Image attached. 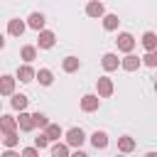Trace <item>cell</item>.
I'll return each instance as SVG.
<instances>
[{
	"label": "cell",
	"mask_w": 157,
	"mask_h": 157,
	"mask_svg": "<svg viewBox=\"0 0 157 157\" xmlns=\"http://www.w3.org/2000/svg\"><path fill=\"white\" fill-rule=\"evenodd\" d=\"M66 142H69V147H81V145L86 142V132H83L81 128H71V130L66 132Z\"/></svg>",
	"instance_id": "6da1fadb"
},
{
	"label": "cell",
	"mask_w": 157,
	"mask_h": 157,
	"mask_svg": "<svg viewBox=\"0 0 157 157\" xmlns=\"http://www.w3.org/2000/svg\"><path fill=\"white\" fill-rule=\"evenodd\" d=\"M98 105H101V96H96V93H86L81 98V110H86V113L98 110Z\"/></svg>",
	"instance_id": "7a4b0ae2"
},
{
	"label": "cell",
	"mask_w": 157,
	"mask_h": 157,
	"mask_svg": "<svg viewBox=\"0 0 157 157\" xmlns=\"http://www.w3.org/2000/svg\"><path fill=\"white\" fill-rule=\"evenodd\" d=\"M115 42H118V49H120V52H125V54H128V52H132V47H135V37H132L130 32H120Z\"/></svg>",
	"instance_id": "3957f363"
},
{
	"label": "cell",
	"mask_w": 157,
	"mask_h": 157,
	"mask_svg": "<svg viewBox=\"0 0 157 157\" xmlns=\"http://www.w3.org/2000/svg\"><path fill=\"white\" fill-rule=\"evenodd\" d=\"M54 42H56V34H54V32H49V29H39V39H37L39 49H52Z\"/></svg>",
	"instance_id": "277c9868"
},
{
	"label": "cell",
	"mask_w": 157,
	"mask_h": 157,
	"mask_svg": "<svg viewBox=\"0 0 157 157\" xmlns=\"http://www.w3.org/2000/svg\"><path fill=\"white\" fill-rule=\"evenodd\" d=\"M96 91H98L101 98H108V96L113 93V81H110L108 76H101V78L96 81Z\"/></svg>",
	"instance_id": "5b68a950"
},
{
	"label": "cell",
	"mask_w": 157,
	"mask_h": 157,
	"mask_svg": "<svg viewBox=\"0 0 157 157\" xmlns=\"http://www.w3.org/2000/svg\"><path fill=\"white\" fill-rule=\"evenodd\" d=\"M15 81L17 76H0V96H12L15 93Z\"/></svg>",
	"instance_id": "8992f818"
},
{
	"label": "cell",
	"mask_w": 157,
	"mask_h": 157,
	"mask_svg": "<svg viewBox=\"0 0 157 157\" xmlns=\"http://www.w3.org/2000/svg\"><path fill=\"white\" fill-rule=\"evenodd\" d=\"M140 64H142V59L140 56H135V54H125V59H120V66L125 69V71H137L140 69Z\"/></svg>",
	"instance_id": "52a82bcc"
},
{
	"label": "cell",
	"mask_w": 157,
	"mask_h": 157,
	"mask_svg": "<svg viewBox=\"0 0 157 157\" xmlns=\"http://www.w3.org/2000/svg\"><path fill=\"white\" fill-rule=\"evenodd\" d=\"M17 128H20V130H25V132L34 130V128H37V125H34V115H29V113L20 110V118H17Z\"/></svg>",
	"instance_id": "ba28073f"
},
{
	"label": "cell",
	"mask_w": 157,
	"mask_h": 157,
	"mask_svg": "<svg viewBox=\"0 0 157 157\" xmlns=\"http://www.w3.org/2000/svg\"><path fill=\"white\" fill-rule=\"evenodd\" d=\"M86 15H88V17H103V15H105L103 2H101V0H91V2L86 5Z\"/></svg>",
	"instance_id": "9c48e42d"
},
{
	"label": "cell",
	"mask_w": 157,
	"mask_h": 157,
	"mask_svg": "<svg viewBox=\"0 0 157 157\" xmlns=\"http://www.w3.org/2000/svg\"><path fill=\"white\" fill-rule=\"evenodd\" d=\"M101 64H103V69H105V71H115V69L120 66V59H118V54H113V52H108V54H103V59H101Z\"/></svg>",
	"instance_id": "30bf717a"
},
{
	"label": "cell",
	"mask_w": 157,
	"mask_h": 157,
	"mask_svg": "<svg viewBox=\"0 0 157 157\" xmlns=\"http://www.w3.org/2000/svg\"><path fill=\"white\" fill-rule=\"evenodd\" d=\"M17 130V118H12V115H0V132L5 135V132H15Z\"/></svg>",
	"instance_id": "8fae6325"
},
{
	"label": "cell",
	"mask_w": 157,
	"mask_h": 157,
	"mask_svg": "<svg viewBox=\"0 0 157 157\" xmlns=\"http://www.w3.org/2000/svg\"><path fill=\"white\" fill-rule=\"evenodd\" d=\"M44 22H47V17L42 15V12H32L29 17H27V27H32V29H44Z\"/></svg>",
	"instance_id": "7c38bea8"
},
{
	"label": "cell",
	"mask_w": 157,
	"mask_h": 157,
	"mask_svg": "<svg viewBox=\"0 0 157 157\" xmlns=\"http://www.w3.org/2000/svg\"><path fill=\"white\" fill-rule=\"evenodd\" d=\"M34 76H37V71H34V69L29 66V61H27L25 66H20V69H17V78H20L22 83H29V81H32Z\"/></svg>",
	"instance_id": "4fadbf2b"
},
{
	"label": "cell",
	"mask_w": 157,
	"mask_h": 157,
	"mask_svg": "<svg viewBox=\"0 0 157 157\" xmlns=\"http://www.w3.org/2000/svg\"><path fill=\"white\" fill-rule=\"evenodd\" d=\"M91 145H93L96 150H103V147H108V135H105L103 130H96V132L91 135Z\"/></svg>",
	"instance_id": "5bb4252c"
},
{
	"label": "cell",
	"mask_w": 157,
	"mask_h": 157,
	"mask_svg": "<svg viewBox=\"0 0 157 157\" xmlns=\"http://www.w3.org/2000/svg\"><path fill=\"white\" fill-rule=\"evenodd\" d=\"M25 27H27V25H25L22 20H10V22H7V32H10L12 37H22Z\"/></svg>",
	"instance_id": "9a60e30c"
},
{
	"label": "cell",
	"mask_w": 157,
	"mask_h": 157,
	"mask_svg": "<svg viewBox=\"0 0 157 157\" xmlns=\"http://www.w3.org/2000/svg\"><path fill=\"white\" fill-rule=\"evenodd\" d=\"M78 66H81V61H78L76 56H66V59L61 61V69H64L66 74H74V71H78Z\"/></svg>",
	"instance_id": "2e32d148"
},
{
	"label": "cell",
	"mask_w": 157,
	"mask_h": 157,
	"mask_svg": "<svg viewBox=\"0 0 157 157\" xmlns=\"http://www.w3.org/2000/svg\"><path fill=\"white\" fill-rule=\"evenodd\" d=\"M140 42H142V47H145L147 52H150V49H157V34H155V32H145Z\"/></svg>",
	"instance_id": "e0dca14e"
},
{
	"label": "cell",
	"mask_w": 157,
	"mask_h": 157,
	"mask_svg": "<svg viewBox=\"0 0 157 157\" xmlns=\"http://www.w3.org/2000/svg\"><path fill=\"white\" fill-rule=\"evenodd\" d=\"M10 103H12V108H15V110H25V108H27V103H29V98H27V96H22V93H12V101H10Z\"/></svg>",
	"instance_id": "ac0fdd59"
},
{
	"label": "cell",
	"mask_w": 157,
	"mask_h": 157,
	"mask_svg": "<svg viewBox=\"0 0 157 157\" xmlns=\"http://www.w3.org/2000/svg\"><path fill=\"white\" fill-rule=\"evenodd\" d=\"M118 150H120V152H132V150H135V140H132L130 135H123V137L118 140Z\"/></svg>",
	"instance_id": "d6986e66"
},
{
	"label": "cell",
	"mask_w": 157,
	"mask_h": 157,
	"mask_svg": "<svg viewBox=\"0 0 157 157\" xmlns=\"http://www.w3.org/2000/svg\"><path fill=\"white\" fill-rule=\"evenodd\" d=\"M34 78H39V83H42V86H52V81H54V74H52L49 69H39Z\"/></svg>",
	"instance_id": "ffe728a7"
},
{
	"label": "cell",
	"mask_w": 157,
	"mask_h": 157,
	"mask_svg": "<svg viewBox=\"0 0 157 157\" xmlns=\"http://www.w3.org/2000/svg\"><path fill=\"white\" fill-rule=\"evenodd\" d=\"M49 152L54 155V157H66L69 155V142L64 145V142H54L52 147H49Z\"/></svg>",
	"instance_id": "44dd1931"
},
{
	"label": "cell",
	"mask_w": 157,
	"mask_h": 157,
	"mask_svg": "<svg viewBox=\"0 0 157 157\" xmlns=\"http://www.w3.org/2000/svg\"><path fill=\"white\" fill-rule=\"evenodd\" d=\"M118 25H120V20H118V15H103V27H105L108 32H113V29H118Z\"/></svg>",
	"instance_id": "7402d4cb"
},
{
	"label": "cell",
	"mask_w": 157,
	"mask_h": 157,
	"mask_svg": "<svg viewBox=\"0 0 157 157\" xmlns=\"http://www.w3.org/2000/svg\"><path fill=\"white\" fill-rule=\"evenodd\" d=\"M20 56H22L25 61H34V59H37V47H32V44H27V47H22V52H20Z\"/></svg>",
	"instance_id": "603a6c76"
},
{
	"label": "cell",
	"mask_w": 157,
	"mask_h": 157,
	"mask_svg": "<svg viewBox=\"0 0 157 157\" xmlns=\"http://www.w3.org/2000/svg\"><path fill=\"white\" fill-rule=\"evenodd\" d=\"M17 142H20L17 130H15V132H5V137H2V145H5V147H17Z\"/></svg>",
	"instance_id": "cb8c5ba5"
},
{
	"label": "cell",
	"mask_w": 157,
	"mask_h": 157,
	"mask_svg": "<svg viewBox=\"0 0 157 157\" xmlns=\"http://www.w3.org/2000/svg\"><path fill=\"white\" fill-rule=\"evenodd\" d=\"M44 132L49 135V140H59V137H61V128H59V125H52V123L44 128Z\"/></svg>",
	"instance_id": "d4e9b609"
},
{
	"label": "cell",
	"mask_w": 157,
	"mask_h": 157,
	"mask_svg": "<svg viewBox=\"0 0 157 157\" xmlns=\"http://www.w3.org/2000/svg\"><path fill=\"white\" fill-rule=\"evenodd\" d=\"M142 64H145V66H157V49H150V52L142 56Z\"/></svg>",
	"instance_id": "484cf974"
},
{
	"label": "cell",
	"mask_w": 157,
	"mask_h": 157,
	"mask_svg": "<svg viewBox=\"0 0 157 157\" xmlns=\"http://www.w3.org/2000/svg\"><path fill=\"white\" fill-rule=\"evenodd\" d=\"M32 115H34V125H37V128H42V130H44V128L49 125V120H47V115H44V113H39V110H37V113H32Z\"/></svg>",
	"instance_id": "4316f807"
},
{
	"label": "cell",
	"mask_w": 157,
	"mask_h": 157,
	"mask_svg": "<svg viewBox=\"0 0 157 157\" xmlns=\"http://www.w3.org/2000/svg\"><path fill=\"white\" fill-rule=\"evenodd\" d=\"M49 142H52V140H49V135H47V132H42L39 137H34V145H37L39 150H44V147H49Z\"/></svg>",
	"instance_id": "83f0119b"
},
{
	"label": "cell",
	"mask_w": 157,
	"mask_h": 157,
	"mask_svg": "<svg viewBox=\"0 0 157 157\" xmlns=\"http://www.w3.org/2000/svg\"><path fill=\"white\" fill-rule=\"evenodd\" d=\"M20 152H22V155H25V157H34V155H37V152H39V147H37V145H34V147H25V150H20Z\"/></svg>",
	"instance_id": "f1b7e54d"
},
{
	"label": "cell",
	"mask_w": 157,
	"mask_h": 157,
	"mask_svg": "<svg viewBox=\"0 0 157 157\" xmlns=\"http://www.w3.org/2000/svg\"><path fill=\"white\" fill-rule=\"evenodd\" d=\"M2 47H5V37L0 34V49H2Z\"/></svg>",
	"instance_id": "f546056e"
},
{
	"label": "cell",
	"mask_w": 157,
	"mask_h": 157,
	"mask_svg": "<svg viewBox=\"0 0 157 157\" xmlns=\"http://www.w3.org/2000/svg\"><path fill=\"white\" fill-rule=\"evenodd\" d=\"M155 91H157V81H155Z\"/></svg>",
	"instance_id": "4dcf8cb0"
},
{
	"label": "cell",
	"mask_w": 157,
	"mask_h": 157,
	"mask_svg": "<svg viewBox=\"0 0 157 157\" xmlns=\"http://www.w3.org/2000/svg\"><path fill=\"white\" fill-rule=\"evenodd\" d=\"M0 135H2V132H0ZM0 142H2V137H0Z\"/></svg>",
	"instance_id": "1f68e13d"
},
{
	"label": "cell",
	"mask_w": 157,
	"mask_h": 157,
	"mask_svg": "<svg viewBox=\"0 0 157 157\" xmlns=\"http://www.w3.org/2000/svg\"><path fill=\"white\" fill-rule=\"evenodd\" d=\"M0 105H2V103H0Z\"/></svg>",
	"instance_id": "d6a6232c"
}]
</instances>
